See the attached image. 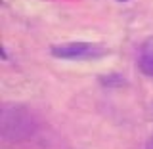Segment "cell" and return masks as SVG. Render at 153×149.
I'll use <instances>...</instances> for the list:
<instances>
[{
    "instance_id": "cell-6",
    "label": "cell",
    "mask_w": 153,
    "mask_h": 149,
    "mask_svg": "<svg viewBox=\"0 0 153 149\" xmlns=\"http://www.w3.org/2000/svg\"><path fill=\"white\" fill-rule=\"evenodd\" d=\"M117 2H123V4H126V2H130V0H117Z\"/></svg>"
},
{
    "instance_id": "cell-4",
    "label": "cell",
    "mask_w": 153,
    "mask_h": 149,
    "mask_svg": "<svg viewBox=\"0 0 153 149\" xmlns=\"http://www.w3.org/2000/svg\"><path fill=\"white\" fill-rule=\"evenodd\" d=\"M0 59L8 61V50H6V46H4V44H0Z\"/></svg>"
},
{
    "instance_id": "cell-1",
    "label": "cell",
    "mask_w": 153,
    "mask_h": 149,
    "mask_svg": "<svg viewBox=\"0 0 153 149\" xmlns=\"http://www.w3.org/2000/svg\"><path fill=\"white\" fill-rule=\"evenodd\" d=\"M50 54L56 59L65 61H94L102 59L109 54V48L100 42H86V40H73V42H59L52 44Z\"/></svg>"
},
{
    "instance_id": "cell-2",
    "label": "cell",
    "mask_w": 153,
    "mask_h": 149,
    "mask_svg": "<svg viewBox=\"0 0 153 149\" xmlns=\"http://www.w3.org/2000/svg\"><path fill=\"white\" fill-rule=\"evenodd\" d=\"M138 69H140L146 76L153 79V48L143 50V54L138 57Z\"/></svg>"
},
{
    "instance_id": "cell-3",
    "label": "cell",
    "mask_w": 153,
    "mask_h": 149,
    "mask_svg": "<svg viewBox=\"0 0 153 149\" xmlns=\"http://www.w3.org/2000/svg\"><path fill=\"white\" fill-rule=\"evenodd\" d=\"M100 84L109 88V90H115V88H121V86L126 84V79L119 73H105L100 76Z\"/></svg>"
},
{
    "instance_id": "cell-5",
    "label": "cell",
    "mask_w": 153,
    "mask_h": 149,
    "mask_svg": "<svg viewBox=\"0 0 153 149\" xmlns=\"http://www.w3.org/2000/svg\"><path fill=\"white\" fill-rule=\"evenodd\" d=\"M146 149H153V134L149 136V140H147V143H146Z\"/></svg>"
}]
</instances>
